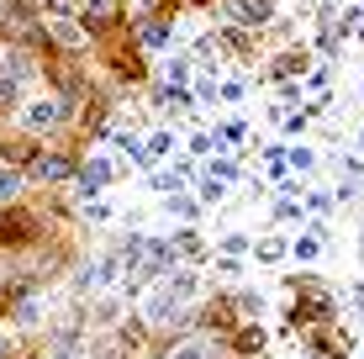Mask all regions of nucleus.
Instances as JSON below:
<instances>
[{
  "label": "nucleus",
  "instance_id": "1",
  "mask_svg": "<svg viewBox=\"0 0 364 359\" xmlns=\"http://www.w3.org/2000/svg\"><path fill=\"white\" fill-rule=\"evenodd\" d=\"M43 232H48V222H43L37 206H21V201H6V206H0V249L27 254L32 243H43Z\"/></svg>",
  "mask_w": 364,
  "mask_h": 359
},
{
  "label": "nucleus",
  "instance_id": "2",
  "mask_svg": "<svg viewBox=\"0 0 364 359\" xmlns=\"http://www.w3.org/2000/svg\"><path fill=\"white\" fill-rule=\"evenodd\" d=\"M69 122H74V111L58 101V95H43V101L21 106V132H32V138H53V132H64Z\"/></svg>",
  "mask_w": 364,
  "mask_h": 359
},
{
  "label": "nucleus",
  "instance_id": "3",
  "mask_svg": "<svg viewBox=\"0 0 364 359\" xmlns=\"http://www.w3.org/2000/svg\"><path fill=\"white\" fill-rule=\"evenodd\" d=\"M95 43H100V64H106L111 74H122V80H132V85L143 80V64H137V53H143V48H137L132 37H127V43H117V37L106 32V37H95Z\"/></svg>",
  "mask_w": 364,
  "mask_h": 359
},
{
  "label": "nucleus",
  "instance_id": "4",
  "mask_svg": "<svg viewBox=\"0 0 364 359\" xmlns=\"http://www.w3.org/2000/svg\"><path fill=\"white\" fill-rule=\"evenodd\" d=\"M74 169H80V164H74V154H64V148H43L27 175L43 180V185H64V180H74Z\"/></svg>",
  "mask_w": 364,
  "mask_h": 359
},
{
  "label": "nucleus",
  "instance_id": "5",
  "mask_svg": "<svg viewBox=\"0 0 364 359\" xmlns=\"http://www.w3.org/2000/svg\"><path fill=\"white\" fill-rule=\"evenodd\" d=\"M196 328H200V333H222V338H228V333H237V301H232V296L206 301V306L196 312Z\"/></svg>",
  "mask_w": 364,
  "mask_h": 359
},
{
  "label": "nucleus",
  "instance_id": "6",
  "mask_svg": "<svg viewBox=\"0 0 364 359\" xmlns=\"http://www.w3.org/2000/svg\"><path fill=\"white\" fill-rule=\"evenodd\" d=\"M37 154H43V138H32V132H6L0 138V164H21V169H32L37 164Z\"/></svg>",
  "mask_w": 364,
  "mask_h": 359
},
{
  "label": "nucleus",
  "instance_id": "7",
  "mask_svg": "<svg viewBox=\"0 0 364 359\" xmlns=\"http://www.w3.org/2000/svg\"><path fill=\"white\" fill-rule=\"evenodd\" d=\"M80 21L90 27V37H106L122 27V0H85L80 6Z\"/></svg>",
  "mask_w": 364,
  "mask_h": 359
},
{
  "label": "nucleus",
  "instance_id": "8",
  "mask_svg": "<svg viewBox=\"0 0 364 359\" xmlns=\"http://www.w3.org/2000/svg\"><path fill=\"white\" fill-rule=\"evenodd\" d=\"M269 16H274V0H228L232 27H264Z\"/></svg>",
  "mask_w": 364,
  "mask_h": 359
},
{
  "label": "nucleus",
  "instance_id": "9",
  "mask_svg": "<svg viewBox=\"0 0 364 359\" xmlns=\"http://www.w3.org/2000/svg\"><path fill=\"white\" fill-rule=\"evenodd\" d=\"M132 43L143 48V53L148 48H164L169 43V16H137L132 21Z\"/></svg>",
  "mask_w": 364,
  "mask_h": 359
},
{
  "label": "nucleus",
  "instance_id": "10",
  "mask_svg": "<svg viewBox=\"0 0 364 359\" xmlns=\"http://www.w3.org/2000/svg\"><path fill=\"white\" fill-rule=\"evenodd\" d=\"M137 349L127 338H122V328L117 333H100V338H90V359H132Z\"/></svg>",
  "mask_w": 364,
  "mask_h": 359
},
{
  "label": "nucleus",
  "instance_id": "11",
  "mask_svg": "<svg viewBox=\"0 0 364 359\" xmlns=\"http://www.w3.org/2000/svg\"><path fill=\"white\" fill-rule=\"evenodd\" d=\"M228 354H264V328H254V323H243L237 333H228Z\"/></svg>",
  "mask_w": 364,
  "mask_h": 359
},
{
  "label": "nucleus",
  "instance_id": "12",
  "mask_svg": "<svg viewBox=\"0 0 364 359\" xmlns=\"http://www.w3.org/2000/svg\"><path fill=\"white\" fill-rule=\"evenodd\" d=\"M169 359H222V354H217V338H174Z\"/></svg>",
  "mask_w": 364,
  "mask_h": 359
},
{
  "label": "nucleus",
  "instance_id": "13",
  "mask_svg": "<svg viewBox=\"0 0 364 359\" xmlns=\"http://www.w3.org/2000/svg\"><path fill=\"white\" fill-rule=\"evenodd\" d=\"M27 169H21V164H0V195H6V201H16V195L21 191H27Z\"/></svg>",
  "mask_w": 364,
  "mask_h": 359
},
{
  "label": "nucleus",
  "instance_id": "14",
  "mask_svg": "<svg viewBox=\"0 0 364 359\" xmlns=\"http://www.w3.org/2000/svg\"><path fill=\"white\" fill-rule=\"evenodd\" d=\"M16 95H21V74L0 64V111H11V106H16Z\"/></svg>",
  "mask_w": 364,
  "mask_h": 359
},
{
  "label": "nucleus",
  "instance_id": "15",
  "mask_svg": "<svg viewBox=\"0 0 364 359\" xmlns=\"http://www.w3.org/2000/svg\"><path fill=\"white\" fill-rule=\"evenodd\" d=\"M222 43H228V48H232L237 58H254V37H248V32H237V27H228V37H222Z\"/></svg>",
  "mask_w": 364,
  "mask_h": 359
},
{
  "label": "nucleus",
  "instance_id": "16",
  "mask_svg": "<svg viewBox=\"0 0 364 359\" xmlns=\"http://www.w3.org/2000/svg\"><path fill=\"white\" fill-rule=\"evenodd\" d=\"M106 169H111V164H100V159H95V164H85V175H80V180H85V191H95V185L106 180Z\"/></svg>",
  "mask_w": 364,
  "mask_h": 359
},
{
  "label": "nucleus",
  "instance_id": "17",
  "mask_svg": "<svg viewBox=\"0 0 364 359\" xmlns=\"http://www.w3.org/2000/svg\"><path fill=\"white\" fill-rule=\"evenodd\" d=\"M11 359H48V349H32V354H11Z\"/></svg>",
  "mask_w": 364,
  "mask_h": 359
},
{
  "label": "nucleus",
  "instance_id": "18",
  "mask_svg": "<svg viewBox=\"0 0 364 359\" xmlns=\"http://www.w3.org/2000/svg\"><path fill=\"white\" fill-rule=\"evenodd\" d=\"M11 6H16V0H0V21H6V11H11Z\"/></svg>",
  "mask_w": 364,
  "mask_h": 359
},
{
  "label": "nucleus",
  "instance_id": "19",
  "mask_svg": "<svg viewBox=\"0 0 364 359\" xmlns=\"http://www.w3.org/2000/svg\"><path fill=\"white\" fill-rule=\"evenodd\" d=\"M191 6H217V0H191Z\"/></svg>",
  "mask_w": 364,
  "mask_h": 359
},
{
  "label": "nucleus",
  "instance_id": "20",
  "mask_svg": "<svg viewBox=\"0 0 364 359\" xmlns=\"http://www.w3.org/2000/svg\"><path fill=\"white\" fill-rule=\"evenodd\" d=\"M27 6H37V11H43V6H48V0H27Z\"/></svg>",
  "mask_w": 364,
  "mask_h": 359
},
{
  "label": "nucleus",
  "instance_id": "21",
  "mask_svg": "<svg viewBox=\"0 0 364 359\" xmlns=\"http://www.w3.org/2000/svg\"><path fill=\"white\" fill-rule=\"evenodd\" d=\"M0 359H11V349H6V343H0Z\"/></svg>",
  "mask_w": 364,
  "mask_h": 359
}]
</instances>
